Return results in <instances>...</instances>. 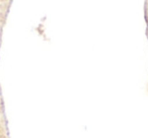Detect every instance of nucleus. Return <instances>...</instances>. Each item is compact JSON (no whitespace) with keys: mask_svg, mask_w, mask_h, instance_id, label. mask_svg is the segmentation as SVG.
<instances>
[]
</instances>
